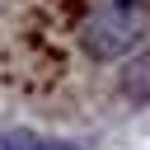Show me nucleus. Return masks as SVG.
<instances>
[{
  "mask_svg": "<svg viewBox=\"0 0 150 150\" xmlns=\"http://www.w3.org/2000/svg\"><path fill=\"white\" fill-rule=\"evenodd\" d=\"M122 94L131 103H150V52H136L122 66Z\"/></svg>",
  "mask_w": 150,
  "mask_h": 150,
  "instance_id": "nucleus-2",
  "label": "nucleus"
},
{
  "mask_svg": "<svg viewBox=\"0 0 150 150\" xmlns=\"http://www.w3.org/2000/svg\"><path fill=\"white\" fill-rule=\"evenodd\" d=\"M150 33V0H103L80 23V47L89 61H122Z\"/></svg>",
  "mask_w": 150,
  "mask_h": 150,
  "instance_id": "nucleus-1",
  "label": "nucleus"
},
{
  "mask_svg": "<svg viewBox=\"0 0 150 150\" xmlns=\"http://www.w3.org/2000/svg\"><path fill=\"white\" fill-rule=\"evenodd\" d=\"M0 150H66L61 141H47L38 131H5L0 136Z\"/></svg>",
  "mask_w": 150,
  "mask_h": 150,
  "instance_id": "nucleus-3",
  "label": "nucleus"
}]
</instances>
